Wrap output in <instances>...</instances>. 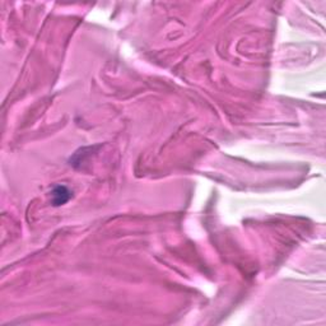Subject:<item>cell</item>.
<instances>
[{"mask_svg": "<svg viewBox=\"0 0 326 326\" xmlns=\"http://www.w3.org/2000/svg\"><path fill=\"white\" fill-rule=\"evenodd\" d=\"M51 194H53V204L55 206L63 205L71 197V193L69 191V189L63 185L56 186Z\"/></svg>", "mask_w": 326, "mask_h": 326, "instance_id": "cell-1", "label": "cell"}]
</instances>
